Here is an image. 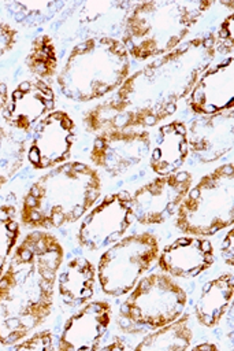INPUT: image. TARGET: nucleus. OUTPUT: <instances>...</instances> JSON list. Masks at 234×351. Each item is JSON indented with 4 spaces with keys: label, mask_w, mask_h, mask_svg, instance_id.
Listing matches in <instances>:
<instances>
[{
    "label": "nucleus",
    "mask_w": 234,
    "mask_h": 351,
    "mask_svg": "<svg viewBox=\"0 0 234 351\" xmlns=\"http://www.w3.org/2000/svg\"><path fill=\"white\" fill-rule=\"evenodd\" d=\"M216 56L215 36L183 41L129 75L111 99L83 114L92 133L152 128L171 117Z\"/></svg>",
    "instance_id": "nucleus-1"
},
{
    "label": "nucleus",
    "mask_w": 234,
    "mask_h": 351,
    "mask_svg": "<svg viewBox=\"0 0 234 351\" xmlns=\"http://www.w3.org/2000/svg\"><path fill=\"white\" fill-rule=\"evenodd\" d=\"M64 250L45 230L27 233L0 276V344L12 346L51 314Z\"/></svg>",
    "instance_id": "nucleus-2"
},
{
    "label": "nucleus",
    "mask_w": 234,
    "mask_h": 351,
    "mask_svg": "<svg viewBox=\"0 0 234 351\" xmlns=\"http://www.w3.org/2000/svg\"><path fill=\"white\" fill-rule=\"evenodd\" d=\"M99 171L83 162L60 163L40 176L26 191L19 219L36 230L60 228L81 219L101 195Z\"/></svg>",
    "instance_id": "nucleus-3"
},
{
    "label": "nucleus",
    "mask_w": 234,
    "mask_h": 351,
    "mask_svg": "<svg viewBox=\"0 0 234 351\" xmlns=\"http://www.w3.org/2000/svg\"><path fill=\"white\" fill-rule=\"evenodd\" d=\"M211 5L209 0L134 3L123 21L120 43L135 60L163 56L183 43Z\"/></svg>",
    "instance_id": "nucleus-4"
},
{
    "label": "nucleus",
    "mask_w": 234,
    "mask_h": 351,
    "mask_svg": "<svg viewBox=\"0 0 234 351\" xmlns=\"http://www.w3.org/2000/svg\"><path fill=\"white\" fill-rule=\"evenodd\" d=\"M130 73V56L120 40L90 37L70 51L57 74L62 95L77 103H88L116 90Z\"/></svg>",
    "instance_id": "nucleus-5"
},
{
    "label": "nucleus",
    "mask_w": 234,
    "mask_h": 351,
    "mask_svg": "<svg viewBox=\"0 0 234 351\" xmlns=\"http://www.w3.org/2000/svg\"><path fill=\"white\" fill-rule=\"evenodd\" d=\"M234 166L224 163L190 186L177 208L174 225L189 236L208 237L234 222Z\"/></svg>",
    "instance_id": "nucleus-6"
},
{
    "label": "nucleus",
    "mask_w": 234,
    "mask_h": 351,
    "mask_svg": "<svg viewBox=\"0 0 234 351\" xmlns=\"http://www.w3.org/2000/svg\"><path fill=\"white\" fill-rule=\"evenodd\" d=\"M185 289L166 273L141 277L119 308V317L130 325L157 329L177 319L186 306Z\"/></svg>",
    "instance_id": "nucleus-7"
},
{
    "label": "nucleus",
    "mask_w": 234,
    "mask_h": 351,
    "mask_svg": "<svg viewBox=\"0 0 234 351\" xmlns=\"http://www.w3.org/2000/svg\"><path fill=\"white\" fill-rule=\"evenodd\" d=\"M159 255L157 237L151 232L122 237L103 252L97 265L100 289L119 298L129 293Z\"/></svg>",
    "instance_id": "nucleus-8"
},
{
    "label": "nucleus",
    "mask_w": 234,
    "mask_h": 351,
    "mask_svg": "<svg viewBox=\"0 0 234 351\" xmlns=\"http://www.w3.org/2000/svg\"><path fill=\"white\" fill-rule=\"evenodd\" d=\"M133 221L130 193L120 191L107 195L85 214L77 232V241L90 251L109 247L123 237Z\"/></svg>",
    "instance_id": "nucleus-9"
},
{
    "label": "nucleus",
    "mask_w": 234,
    "mask_h": 351,
    "mask_svg": "<svg viewBox=\"0 0 234 351\" xmlns=\"http://www.w3.org/2000/svg\"><path fill=\"white\" fill-rule=\"evenodd\" d=\"M193 184V176L187 171H175L157 176L141 185L130 202L134 219L141 225H160L172 217Z\"/></svg>",
    "instance_id": "nucleus-10"
},
{
    "label": "nucleus",
    "mask_w": 234,
    "mask_h": 351,
    "mask_svg": "<svg viewBox=\"0 0 234 351\" xmlns=\"http://www.w3.org/2000/svg\"><path fill=\"white\" fill-rule=\"evenodd\" d=\"M151 151V133L145 129L104 130L96 134L90 162L109 177H119L138 166Z\"/></svg>",
    "instance_id": "nucleus-11"
},
{
    "label": "nucleus",
    "mask_w": 234,
    "mask_h": 351,
    "mask_svg": "<svg viewBox=\"0 0 234 351\" xmlns=\"http://www.w3.org/2000/svg\"><path fill=\"white\" fill-rule=\"evenodd\" d=\"M75 122L62 110L42 118L33 129L26 151L29 163L36 170L52 169L67 162L75 138Z\"/></svg>",
    "instance_id": "nucleus-12"
},
{
    "label": "nucleus",
    "mask_w": 234,
    "mask_h": 351,
    "mask_svg": "<svg viewBox=\"0 0 234 351\" xmlns=\"http://www.w3.org/2000/svg\"><path fill=\"white\" fill-rule=\"evenodd\" d=\"M55 92L40 78L22 81L8 96L1 112L4 122L19 132L29 133L55 108Z\"/></svg>",
    "instance_id": "nucleus-13"
},
{
    "label": "nucleus",
    "mask_w": 234,
    "mask_h": 351,
    "mask_svg": "<svg viewBox=\"0 0 234 351\" xmlns=\"http://www.w3.org/2000/svg\"><path fill=\"white\" fill-rule=\"evenodd\" d=\"M189 151L201 163H212L233 149L234 108L197 115L189 123Z\"/></svg>",
    "instance_id": "nucleus-14"
},
{
    "label": "nucleus",
    "mask_w": 234,
    "mask_h": 351,
    "mask_svg": "<svg viewBox=\"0 0 234 351\" xmlns=\"http://www.w3.org/2000/svg\"><path fill=\"white\" fill-rule=\"evenodd\" d=\"M112 318L111 304L105 300L86 302L63 325L57 350H99Z\"/></svg>",
    "instance_id": "nucleus-15"
},
{
    "label": "nucleus",
    "mask_w": 234,
    "mask_h": 351,
    "mask_svg": "<svg viewBox=\"0 0 234 351\" xmlns=\"http://www.w3.org/2000/svg\"><path fill=\"white\" fill-rule=\"evenodd\" d=\"M233 64L234 58L227 56L216 64L207 67L187 95V107L196 115H211L233 108Z\"/></svg>",
    "instance_id": "nucleus-16"
},
{
    "label": "nucleus",
    "mask_w": 234,
    "mask_h": 351,
    "mask_svg": "<svg viewBox=\"0 0 234 351\" xmlns=\"http://www.w3.org/2000/svg\"><path fill=\"white\" fill-rule=\"evenodd\" d=\"M215 261L212 243L200 236H183L166 245L157 255L160 270L177 278H193L208 270Z\"/></svg>",
    "instance_id": "nucleus-17"
},
{
    "label": "nucleus",
    "mask_w": 234,
    "mask_h": 351,
    "mask_svg": "<svg viewBox=\"0 0 234 351\" xmlns=\"http://www.w3.org/2000/svg\"><path fill=\"white\" fill-rule=\"evenodd\" d=\"M189 156L187 130L182 121H171L159 128L149 156V166L157 176L178 171Z\"/></svg>",
    "instance_id": "nucleus-18"
},
{
    "label": "nucleus",
    "mask_w": 234,
    "mask_h": 351,
    "mask_svg": "<svg viewBox=\"0 0 234 351\" xmlns=\"http://www.w3.org/2000/svg\"><path fill=\"white\" fill-rule=\"evenodd\" d=\"M96 269L82 256L70 259L57 273V292L66 306L77 307L89 302L94 293Z\"/></svg>",
    "instance_id": "nucleus-19"
},
{
    "label": "nucleus",
    "mask_w": 234,
    "mask_h": 351,
    "mask_svg": "<svg viewBox=\"0 0 234 351\" xmlns=\"http://www.w3.org/2000/svg\"><path fill=\"white\" fill-rule=\"evenodd\" d=\"M233 273H223L205 282L194 306L197 322L205 328L216 326L233 307Z\"/></svg>",
    "instance_id": "nucleus-20"
},
{
    "label": "nucleus",
    "mask_w": 234,
    "mask_h": 351,
    "mask_svg": "<svg viewBox=\"0 0 234 351\" xmlns=\"http://www.w3.org/2000/svg\"><path fill=\"white\" fill-rule=\"evenodd\" d=\"M193 340L189 314H181L172 322L153 329L135 346L137 351H179L187 350Z\"/></svg>",
    "instance_id": "nucleus-21"
},
{
    "label": "nucleus",
    "mask_w": 234,
    "mask_h": 351,
    "mask_svg": "<svg viewBox=\"0 0 234 351\" xmlns=\"http://www.w3.org/2000/svg\"><path fill=\"white\" fill-rule=\"evenodd\" d=\"M26 151V140L18 132L0 126V188L23 166Z\"/></svg>",
    "instance_id": "nucleus-22"
},
{
    "label": "nucleus",
    "mask_w": 234,
    "mask_h": 351,
    "mask_svg": "<svg viewBox=\"0 0 234 351\" xmlns=\"http://www.w3.org/2000/svg\"><path fill=\"white\" fill-rule=\"evenodd\" d=\"M26 66L40 80L51 78L56 74L57 52L53 40L48 34H40L31 41L26 56Z\"/></svg>",
    "instance_id": "nucleus-23"
},
{
    "label": "nucleus",
    "mask_w": 234,
    "mask_h": 351,
    "mask_svg": "<svg viewBox=\"0 0 234 351\" xmlns=\"http://www.w3.org/2000/svg\"><path fill=\"white\" fill-rule=\"evenodd\" d=\"M64 3L62 1H10L5 3L10 14L19 22L30 25H40L44 21L52 18Z\"/></svg>",
    "instance_id": "nucleus-24"
},
{
    "label": "nucleus",
    "mask_w": 234,
    "mask_h": 351,
    "mask_svg": "<svg viewBox=\"0 0 234 351\" xmlns=\"http://www.w3.org/2000/svg\"><path fill=\"white\" fill-rule=\"evenodd\" d=\"M21 234L16 210L14 206H0V276L8 263Z\"/></svg>",
    "instance_id": "nucleus-25"
},
{
    "label": "nucleus",
    "mask_w": 234,
    "mask_h": 351,
    "mask_svg": "<svg viewBox=\"0 0 234 351\" xmlns=\"http://www.w3.org/2000/svg\"><path fill=\"white\" fill-rule=\"evenodd\" d=\"M14 350H30V351H51L55 350V337L51 330H38L31 336H26L22 340L12 344Z\"/></svg>",
    "instance_id": "nucleus-26"
},
{
    "label": "nucleus",
    "mask_w": 234,
    "mask_h": 351,
    "mask_svg": "<svg viewBox=\"0 0 234 351\" xmlns=\"http://www.w3.org/2000/svg\"><path fill=\"white\" fill-rule=\"evenodd\" d=\"M233 29H234V15L231 12L220 23L218 30V37H215V49L219 52H224L230 56H233V47H234Z\"/></svg>",
    "instance_id": "nucleus-27"
},
{
    "label": "nucleus",
    "mask_w": 234,
    "mask_h": 351,
    "mask_svg": "<svg viewBox=\"0 0 234 351\" xmlns=\"http://www.w3.org/2000/svg\"><path fill=\"white\" fill-rule=\"evenodd\" d=\"M16 36L18 32L10 23L0 21V58L14 48Z\"/></svg>",
    "instance_id": "nucleus-28"
},
{
    "label": "nucleus",
    "mask_w": 234,
    "mask_h": 351,
    "mask_svg": "<svg viewBox=\"0 0 234 351\" xmlns=\"http://www.w3.org/2000/svg\"><path fill=\"white\" fill-rule=\"evenodd\" d=\"M220 254H222L224 263L233 269V265H234V229H233V225L222 241Z\"/></svg>",
    "instance_id": "nucleus-29"
},
{
    "label": "nucleus",
    "mask_w": 234,
    "mask_h": 351,
    "mask_svg": "<svg viewBox=\"0 0 234 351\" xmlns=\"http://www.w3.org/2000/svg\"><path fill=\"white\" fill-rule=\"evenodd\" d=\"M7 100H8V88H7L5 82H3L0 80V112H3V110L7 104Z\"/></svg>",
    "instance_id": "nucleus-30"
},
{
    "label": "nucleus",
    "mask_w": 234,
    "mask_h": 351,
    "mask_svg": "<svg viewBox=\"0 0 234 351\" xmlns=\"http://www.w3.org/2000/svg\"><path fill=\"white\" fill-rule=\"evenodd\" d=\"M100 348H103V350H125L126 346L123 344V341L119 337H114L112 343L105 344V346H100Z\"/></svg>",
    "instance_id": "nucleus-31"
},
{
    "label": "nucleus",
    "mask_w": 234,
    "mask_h": 351,
    "mask_svg": "<svg viewBox=\"0 0 234 351\" xmlns=\"http://www.w3.org/2000/svg\"><path fill=\"white\" fill-rule=\"evenodd\" d=\"M218 347L215 344H211V343H203V344H198L196 346L193 350H216Z\"/></svg>",
    "instance_id": "nucleus-32"
}]
</instances>
